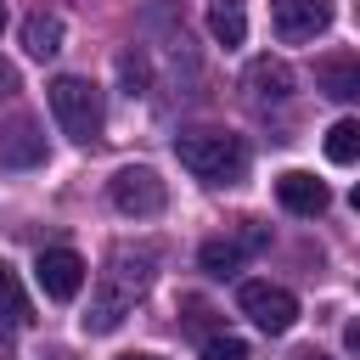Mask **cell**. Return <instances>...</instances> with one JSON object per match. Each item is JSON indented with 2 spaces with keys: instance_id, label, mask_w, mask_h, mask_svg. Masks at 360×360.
I'll return each instance as SVG.
<instances>
[{
  "instance_id": "6da1fadb",
  "label": "cell",
  "mask_w": 360,
  "mask_h": 360,
  "mask_svg": "<svg viewBox=\"0 0 360 360\" xmlns=\"http://www.w3.org/2000/svg\"><path fill=\"white\" fill-rule=\"evenodd\" d=\"M152 264H158L152 248H141V253L118 248V253L107 259L101 281H96V298H90V309H84V332H112V326L146 298V287H152Z\"/></svg>"
},
{
  "instance_id": "7a4b0ae2",
  "label": "cell",
  "mask_w": 360,
  "mask_h": 360,
  "mask_svg": "<svg viewBox=\"0 0 360 360\" xmlns=\"http://www.w3.org/2000/svg\"><path fill=\"white\" fill-rule=\"evenodd\" d=\"M174 158L202 180H236L248 163L242 135H231V129H186V135H174Z\"/></svg>"
},
{
  "instance_id": "3957f363",
  "label": "cell",
  "mask_w": 360,
  "mask_h": 360,
  "mask_svg": "<svg viewBox=\"0 0 360 360\" xmlns=\"http://www.w3.org/2000/svg\"><path fill=\"white\" fill-rule=\"evenodd\" d=\"M51 118L62 124L68 141L90 146V141L101 135V90H96L90 79H79V73L51 79Z\"/></svg>"
},
{
  "instance_id": "277c9868",
  "label": "cell",
  "mask_w": 360,
  "mask_h": 360,
  "mask_svg": "<svg viewBox=\"0 0 360 360\" xmlns=\"http://www.w3.org/2000/svg\"><path fill=\"white\" fill-rule=\"evenodd\" d=\"M107 197H112V208H118V214H129V219H152V214H163L169 186L158 180V169L129 163V169H118V174L107 180Z\"/></svg>"
},
{
  "instance_id": "5b68a950",
  "label": "cell",
  "mask_w": 360,
  "mask_h": 360,
  "mask_svg": "<svg viewBox=\"0 0 360 360\" xmlns=\"http://www.w3.org/2000/svg\"><path fill=\"white\" fill-rule=\"evenodd\" d=\"M236 304H242V315H248L259 332H270V338L292 332V321H298V298H292L287 287H276V281H242Z\"/></svg>"
},
{
  "instance_id": "8992f818",
  "label": "cell",
  "mask_w": 360,
  "mask_h": 360,
  "mask_svg": "<svg viewBox=\"0 0 360 360\" xmlns=\"http://www.w3.org/2000/svg\"><path fill=\"white\" fill-rule=\"evenodd\" d=\"M270 22L287 45H304L315 34H326L332 22V0H270Z\"/></svg>"
},
{
  "instance_id": "52a82bcc",
  "label": "cell",
  "mask_w": 360,
  "mask_h": 360,
  "mask_svg": "<svg viewBox=\"0 0 360 360\" xmlns=\"http://www.w3.org/2000/svg\"><path fill=\"white\" fill-rule=\"evenodd\" d=\"M34 276H39L45 298L68 304V298H79V287H84V259H79L73 248H45L39 264H34Z\"/></svg>"
},
{
  "instance_id": "ba28073f",
  "label": "cell",
  "mask_w": 360,
  "mask_h": 360,
  "mask_svg": "<svg viewBox=\"0 0 360 360\" xmlns=\"http://www.w3.org/2000/svg\"><path fill=\"white\" fill-rule=\"evenodd\" d=\"M242 84H248V101H253V107H281V101L292 96V68L276 62V56H259Z\"/></svg>"
},
{
  "instance_id": "9c48e42d",
  "label": "cell",
  "mask_w": 360,
  "mask_h": 360,
  "mask_svg": "<svg viewBox=\"0 0 360 360\" xmlns=\"http://www.w3.org/2000/svg\"><path fill=\"white\" fill-rule=\"evenodd\" d=\"M276 197H281V208L287 214H304V219H315V214H326V186L315 180V174H304V169H287L281 180H276Z\"/></svg>"
},
{
  "instance_id": "30bf717a",
  "label": "cell",
  "mask_w": 360,
  "mask_h": 360,
  "mask_svg": "<svg viewBox=\"0 0 360 360\" xmlns=\"http://www.w3.org/2000/svg\"><path fill=\"white\" fill-rule=\"evenodd\" d=\"M0 163H6V169H34V163H45V135H39L28 118H11V124L0 129Z\"/></svg>"
},
{
  "instance_id": "8fae6325",
  "label": "cell",
  "mask_w": 360,
  "mask_h": 360,
  "mask_svg": "<svg viewBox=\"0 0 360 360\" xmlns=\"http://www.w3.org/2000/svg\"><path fill=\"white\" fill-rule=\"evenodd\" d=\"M315 79L332 101H354L360 96V56L354 51H338V56H321L315 62Z\"/></svg>"
},
{
  "instance_id": "7c38bea8",
  "label": "cell",
  "mask_w": 360,
  "mask_h": 360,
  "mask_svg": "<svg viewBox=\"0 0 360 360\" xmlns=\"http://www.w3.org/2000/svg\"><path fill=\"white\" fill-rule=\"evenodd\" d=\"M22 51L39 56V62L56 56V51H62V17H56V11H34V17L22 22Z\"/></svg>"
},
{
  "instance_id": "4fadbf2b",
  "label": "cell",
  "mask_w": 360,
  "mask_h": 360,
  "mask_svg": "<svg viewBox=\"0 0 360 360\" xmlns=\"http://www.w3.org/2000/svg\"><path fill=\"white\" fill-rule=\"evenodd\" d=\"M208 34L231 51V45H242L248 39V11H242V0H208Z\"/></svg>"
},
{
  "instance_id": "5bb4252c",
  "label": "cell",
  "mask_w": 360,
  "mask_h": 360,
  "mask_svg": "<svg viewBox=\"0 0 360 360\" xmlns=\"http://www.w3.org/2000/svg\"><path fill=\"white\" fill-rule=\"evenodd\" d=\"M0 315L11 321V326H28L34 315H28V292H22V281H17V270L0 259Z\"/></svg>"
},
{
  "instance_id": "9a60e30c",
  "label": "cell",
  "mask_w": 360,
  "mask_h": 360,
  "mask_svg": "<svg viewBox=\"0 0 360 360\" xmlns=\"http://www.w3.org/2000/svg\"><path fill=\"white\" fill-rule=\"evenodd\" d=\"M242 253H248V248L231 236V242H202V253H197V259H202V270H208V276H219V281H225V276H236V270H242Z\"/></svg>"
},
{
  "instance_id": "2e32d148",
  "label": "cell",
  "mask_w": 360,
  "mask_h": 360,
  "mask_svg": "<svg viewBox=\"0 0 360 360\" xmlns=\"http://www.w3.org/2000/svg\"><path fill=\"white\" fill-rule=\"evenodd\" d=\"M326 158H332V163H354V158H360V124H354V118H338V124L326 129Z\"/></svg>"
},
{
  "instance_id": "e0dca14e",
  "label": "cell",
  "mask_w": 360,
  "mask_h": 360,
  "mask_svg": "<svg viewBox=\"0 0 360 360\" xmlns=\"http://www.w3.org/2000/svg\"><path fill=\"white\" fill-rule=\"evenodd\" d=\"M118 73H124V90H129V96L146 90V56H141V51H124V56H118Z\"/></svg>"
},
{
  "instance_id": "ac0fdd59",
  "label": "cell",
  "mask_w": 360,
  "mask_h": 360,
  "mask_svg": "<svg viewBox=\"0 0 360 360\" xmlns=\"http://www.w3.org/2000/svg\"><path fill=\"white\" fill-rule=\"evenodd\" d=\"M202 360H248V343H242V338H225V332H214V338L202 343Z\"/></svg>"
},
{
  "instance_id": "d6986e66",
  "label": "cell",
  "mask_w": 360,
  "mask_h": 360,
  "mask_svg": "<svg viewBox=\"0 0 360 360\" xmlns=\"http://www.w3.org/2000/svg\"><path fill=\"white\" fill-rule=\"evenodd\" d=\"M186 326H191V332H214V309H208L202 298H186Z\"/></svg>"
},
{
  "instance_id": "ffe728a7",
  "label": "cell",
  "mask_w": 360,
  "mask_h": 360,
  "mask_svg": "<svg viewBox=\"0 0 360 360\" xmlns=\"http://www.w3.org/2000/svg\"><path fill=\"white\" fill-rule=\"evenodd\" d=\"M11 90H17V68H6V62H0V96H11Z\"/></svg>"
},
{
  "instance_id": "44dd1931",
  "label": "cell",
  "mask_w": 360,
  "mask_h": 360,
  "mask_svg": "<svg viewBox=\"0 0 360 360\" xmlns=\"http://www.w3.org/2000/svg\"><path fill=\"white\" fill-rule=\"evenodd\" d=\"M292 360H326V354H315V349H304V354H292Z\"/></svg>"
},
{
  "instance_id": "7402d4cb",
  "label": "cell",
  "mask_w": 360,
  "mask_h": 360,
  "mask_svg": "<svg viewBox=\"0 0 360 360\" xmlns=\"http://www.w3.org/2000/svg\"><path fill=\"white\" fill-rule=\"evenodd\" d=\"M124 360H158V354H124Z\"/></svg>"
},
{
  "instance_id": "603a6c76",
  "label": "cell",
  "mask_w": 360,
  "mask_h": 360,
  "mask_svg": "<svg viewBox=\"0 0 360 360\" xmlns=\"http://www.w3.org/2000/svg\"><path fill=\"white\" fill-rule=\"evenodd\" d=\"M0 28H6V6H0Z\"/></svg>"
}]
</instances>
